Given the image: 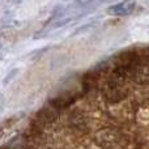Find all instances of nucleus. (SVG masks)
Returning a JSON list of instances; mask_svg holds the SVG:
<instances>
[{"instance_id":"f257e3e1","label":"nucleus","mask_w":149,"mask_h":149,"mask_svg":"<svg viewBox=\"0 0 149 149\" xmlns=\"http://www.w3.org/2000/svg\"><path fill=\"white\" fill-rule=\"evenodd\" d=\"M126 79H127L126 71L120 70V68H115L113 71V73L110 74V77L107 80L105 89H103L105 100L109 103H118L127 98L128 90L124 88Z\"/></svg>"},{"instance_id":"f03ea898","label":"nucleus","mask_w":149,"mask_h":149,"mask_svg":"<svg viewBox=\"0 0 149 149\" xmlns=\"http://www.w3.org/2000/svg\"><path fill=\"white\" fill-rule=\"evenodd\" d=\"M94 141L103 149H122L124 145V136L116 128L106 127L95 132Z\"/></svg>"},{"instance_id":"7ed1b4c3","label":"nucleus","mask_w":149,"mask_h":149,"mask_svg":"<svg viewBox=\"0 0 149 149\" xmlns=\"http://www.w3.org/2000/svg\"><path fill=\"white\" fill-rule=\"evenodd\" d=\"M58 118H59V110H58L56 107H54L51 103H49L47 106L42 107L41 110L37 113L33 124H31L30 131L39 134L43 127L49 126V124H52L54 122L58 120Z\"/></svg>"},{"instance_id":"20e7f679","label":"nucleus","mask_w":149,"mask_h":149,"mask_svg":"<svg viewBox=\"0 0 149 149\" xmlns=\"http://www.w3.org/2000/svg\"><path fill=\"white\" fill-rule=\"evenodd\" d=\"M136 8V1L135 0H123L118 4L111 5L107 9L109 15L116 16V17H124V16L131 15Z\"/></svg>"},{"instance_id":"39448f33","label":"nucleus","mask_w":149,"mask_h":149,"mask_svg":"<svg viewBox=\"0 0 149 149\" xmlns=\"http://www.w3.org/2000/svg\"><path fill=\"white\" fill-rule=\"evenodd\" d=\"M80 95L81 94H79V93H64V94H60L58 97L50 100L49 103H51L54 107H56L60 111V110H64V109L70 107Z\"/></svg>"},{"instance_id":"423d86ee","label":"nucleus","mask_w":149,"mask_h":149,"mask_svg":"<svg viewBox=\"0 0 149 149\" xmlns=\"http://www.w3.org/2000/svg\"><path fill=\"white\" fill-rule=\"evenodd\" d=\"M132 76L136 84L139 85H149V64L137 63L132 68Z\"/></svg>"},{"instance_id":"0eeeda50","label":"nucleus","mask_w":149,"mask_h":149,"mask_svg":"<svg viewBox=\"0 0 149 149\" xmlns=\"http://www.w3.org/2000/svg\"><path fill=\"white\" fill-rule=\"evenodd\" d=\"M70 126H71V128L77 132H86L88 128H89L86 116L82 113H80L79 110L73 111L70 115Z\"/></svg>"}]
</instances>
